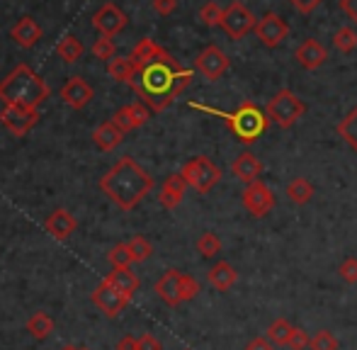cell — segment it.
<instances>
[{
  "instance_id": "1",
  "label": "cell",
  "mask_w": 357,
  "mask_h": 350,
  "mask_svg": "<svg viewBox=\"0 0 357 350\" xmlns=\"http://www.w3.org/2000/svg\"><path fill=\"white\" fill-rule=\"evenodd\" d=\"M195 73L190 68L180 66L168 52L153 63L142 68L132 88L142 98L144 105H149L151 112H163L173 105L175 98L185 93V88L192 83Z\"/></svg>"
},
{
  "instance_id": "2",
  "label": "cell",
  "mask_w": 357,
  "mask_h": 350,
  "mask_svg": "<svg viewBox=\"0 0 357 350\" xmlns=\"http://www.w3.org/2000/svg\"><path fill=\"white\" fill-rule=\"evenodd\" d=\"M100 190L124 212H132L146 195L153 190V178L134 161L124 156L100 178Z\"/></svg>"
},
{
  "instance_id": "3",
  "label": "cell",
  "mask_w": 357,
  "mask_h": 350,
  "mask_svg": "<svg viewBox=\"0 0 357 350\" xmlns=\"http://www.w3.org/2000/svg\"><path fill=\"white\" fill-rule=\"evenodd\" d=\"M190 107L202 109V112L214 114V117H221L226 122V127H229V132L234 134L241 144H245V146L258 142L270 127V119H268V114H265V109L258 107L255 102H250V100L241 102L234 112H224V109H214V107H209V105H199V102H190Z\"/></svg>"
},
{
  "instance_id": "4",
  "label": "cell",
  "mask_w": 357,
  "mask_h": 350,
  "mask_svg": "<svg viewBox=\"0 0 357 350\" xmlns=\"http://www.w3.org/2000/svg\"><path fill=\"white\" fill-rule=\"evenodd\" d=\"M47 98H49V86L27 63L15 66V71L8 73L0 81V100H3V105H22V107L37 109Z\"/></svg>"
},
{
  "instance_id": "5",
  "label": "cell",
  "mask_w": 357,
  "mask_h": 350,
  "mask_svg": "<svg viewBox=\"0 0 357 350\" xmlns=\"http://www.w3.org/2000/svg\"><path fill=\"white\" fill-rule=\"evenodd\" d=\"M306 112V105L301 102V98H296L294 90L282 88L270 98V102L265 105V114H268L270 124H278L280 129H289L296 124V119H301Z\"/></svg>"
},
{
  "instance_id": "6",
  "label": "cell",
  "mask_w": 357,
  "mask_h": 350,
  "mask_svg": "<svg viewBox=\"0 0 357 350\" xmlns=\"http://www.w3.org/2000/svg\"><path fill=\"white\" fill-rule=\"evenodd\" d=\"M180 173L185 175V180H188L190 188H195L199 195H207L209 190H212L214 185L221 180V168L216 166L212 158H207V156L190 158Z\"/></svg>"
},
{
  "instance_id": "7",
  "label": "cell",
  "mask_w": 357,
  "mask_h": 350,
  "mask_svg": "<svg viewBox=\"0 0 357 350\" xmlns=\"http://www.w3.org/2000/svg\"><path fill=\"white\" fill-rule=\"evenodd\" d=\"M241 202H243L245 212L255 219H263L273 212L275 207V192L263 183V180H255V183L245 185L243 192H241Z\"/></svg>"
},
{
  "instance_id": "8",
  "label": "cell",
  "mask_w": 357,
  "mask_h": 350,
  "mask_svg": "<svg viewBox=\"0 0 357 350\" xmlns=\"http://www.w3.org/2000/svg\"><path fill=\"white\" fill-rule=\"evenodd\" d=\"M255 24H258L255 15L250 13V10L245 8L243 3H238V0H234L229 8H224L221 27H224V32L229 34L231 39H243L248 32H253Z\"/></svg>"
},
{
  "instance_id": "9",
  "label": "cell",
  "mask_w": 357,
  "mask_h": 350,
  "mask_svg": "<svg viewBox=\"0 0 357 350\" xmlns=\"http://www.w3.org/2000/svg\"><path fill=\"white\" fill-rule=\"evenodd\" d=\"M39 122V109L22 107V105H5L0 109V124L8 129L13 137H24L29 129Z\"/></svg>"
},
{
  "instance_id": "10",
  "label": "cell",
  "mask_w": 357,
  "mask_h": 350,
  "mask_svg": "<svg viewBox=\"0 0 357 350\" xmlns=\"http://www.w3.org/2000/svg\"><path fill=\"white\" fill-rule=\"evenodd\" d=\"M229 66H231V59L226 56L224 49L214 47V44L202 49V52L197 54V59H195V68H197L207 81H219V78L229 71Z\"/></svg>"
},
{
  "instance_id": "11",
  "label": "cell",
  "mask_w": 357,
  "mask_h": 350,
  "mask_svg": "<svg viewBox=\"0 0 357 350\" xmlns=\"http://www.w3.org/2000/svg\"><path fill=\"white\" fill-rule=\"evenodd\" d=\"M287 34H289V24L278 13H265L255 24V37L268 49H278L287 39Z\"/></svg>"
},
{
  "instance_id": "12",
  "label": "cell",
  "mask_w": 357,
  "mask_h": 350,
  "mask_svg": "<svg viewBox=\"0 0 357 350\" xmlns=\"http://www.w3.org/2000/svg\"><path fill=\"white\" fill-rule=\"evenodd\" d=\"M93 304L95 307H100L105 314H107L109 319H114V317H119V314L127 309V304H129V297L127 294H122L117 287H112L109 282H100L98 287L93 289Z\"/></svg>"
},
{
  "instance_id": "13",
  "label": "cell",
  "mask_w": 357,
  "mask_h": 350,
  "mask_svg": "<svg viewBox=\"0 0 357 350\" xmlns=\"http://www.w3.org/2000/svg\"><path fill=\"white\" fill-rule=\"evenodd\" d=\"M93 24L102 37H114L127 27V15L114 3H105L98 13L93 15Z\"/></svg>"
},
{
  "instance_id": "14",
  "label": "cell",
  "mask_w": 357,
  "mask_h": 350,
  "mask_svg": "<svg viewBox=\"0 0 357 350\" xmlns=\"http://www.w3.org/2000/svg\"><path fill=\"white\" fill-rule=\"evenodd\" d=\"M149 119H151V109H149V105H144V102L124 105V107H119L117 112L112 114V122L117 124L124 134L144 127Z\"/></svg>"
},
{
  "instance_id": "15",
  "label": "cell",
  "mask_w": 357,
  "mask_h": 350,
  "mask_svg": "<svg viewBox=\"0 0 357 350\" xmlns=\"http://www.w3.org/2000/svg\"><path fill=\"white\" fill-rule=\"evenodd\" d=\"M153 289L168 307H178V304H183V273L175 268L165 270Z\"/></svg>"
},
{
  "instance_id": "16",
  "label": "cell",
  "mask_w": 357,
  "mask_h": 350,
  "mask_svg": "<svg viewBox=\"0 0 357 350\" xmlns=\"http://www.w3.org/2000/svg\"><path fill=\"white\" fill-rule=\"evenodd\" d=\"M188 180H185L183 173H173L163 180L160 185V195H158V202L163 204L165 209H175L180 202L185 199V192H188Z\"/></svg>"
},
{
  "instance_id": "17",
  "label": "cell",
  "mask_w": 357,
  "mask_h": 350,
  "mask_svg": "<svg viewBox=\"0 0 357 350\" xmlns=\"http://www.w3.org/2000/svg\"><path fill=\"white\" fill-rule=\"evenodd\" d=\"M294 56L306 71H316V68H321L328 61V52H326L324 44L316 42V39H304V42L296 47Z\"/></svg>"
},
{
  "instance_id": "18",
  "label": "cell",
  "mask_w": 357,
  "mask_h": 350,
  "mask_svg": "<svg viewBox=\"0 0 357 350\" xmlns=\"http://www.w3.org/2000/svg\"><path fill=\"white\" fill-rule=\"evenodd\" d=\"M44 229H47L49 236L56 238V241H66L75 229H78V222H75V217L68 209H54L47 217V222H44Z\"/></svg>"
},
{
  "instance_id": "19",
  "label": "cell",
  "mask_w": 357,
  "mask_h": 350,
  "mask_svg": "<svg viewBox=\"0 0 357 350\" xmlns=\"http://www.w3.org/2000/svg\"><path fill=\"white\" fill-rule=\"evenodd\" d=\"M61 100L68 105V107L83 109L85 105H88L90 100H93V88H90L88 83H85L80 76H73V78H68V81L63 83Z\"/></svg>"
},
{
  "instance_id": "20",
  "label": "cell",
  "mask_w": 357,
  "mask_h": 350,
  "mask_svg": "<svg viewBox=\"0 0 357 350\" xmlns=\"http://www.w3.org/2000/svg\"><path fill=\"white\" fill-rule=\"evenodd\" d=\"M231 175H234L236 180H241V183L250 185V183H255V180H260V175H263V163H260V158L255 156V153L243 151L231 163Z\"/></svg>"
},
{
  "instance_id": "21",
  "label": "cell",
  "mask_w": 357,
  "mask_h": 350,
  "mask_svg": "<svg viewBox=\"0 0 357 350\" xmlns=\"http://www.w3.org/2000/svg\"><path fill=\"white\" fill-rule=\"evenodd\" d=\"M10 37H13L15 44H20L22 49H32L34 44L42 39V27H39L34 17H22L15 22L13 29H10Z\"/></svg>"
},
{
  "instance_id": "22",
  "label": "cell",
  "mask_w": 357,
  "mask_h": 350,
  "mask_svg": "<svg viewBox=\"0 0 357 350\" xmlns=\"http://www.w3.org/2000/svg\"><path fill=\"white\" fill-rule=\"evenodd\" d=\"M236 280H238V273H236L234 265L226 263V261L214 263L207 273V282L212 284L214 289H219V292H229V289L236 284Z\"/></svg>"
},
{
  "instance_id": "23",
  "label": "cell",
  "mask_w": 357,
  "mask_h": 350,
  "mask_svg": "<svg viewBox=\"0 0 357 350\" xmlns=\"http://www.w3.org/2000/svg\"><path fill=\"white\" fill-rule=\"evenodd\" d=\"M105 282H109L112 287H117L122 294H127L129 299L134 297V292L139 289V277L137 273H134L132 268H112V273H107V277H105Z\"/></svg>"
},
{
  "instance_id": "24",
  "label": "cell",
  "mask_w": 357,
  "mask_h": 350,
  "mask_svg": "<svg viewBox=\"0 0 357 350\" xmlns=\"http://www.w3.org/2000/svg\"><path fill=\"white\" fill-rule=\"evenodd\" d=\"M93 142L98 144V149H102V151H112V149H117L119 144L124 142V132L109 119V122H102L98 129H95Z\"/></svg>"
},
{
  "instance_id": "25",
  "label": "cell",
  "mask_w": 357,
  "mask_h": 350,
  "mask_svg": "<svg viewBox=\"0 0 357 350\" xmlns=\"http://www.w3.org/2000/svg\"><path fill=\"white\" fill-rule=\"evenodd\" d=\"M165 54V49H160L158 44L153 42V39H142V42L137 44V47H134V52H132V61H134V66L139 68V71H142V68H146L149 66V63H153L155 59H160Z\"/></svg>"
},
{
  "instance_id": "26",
  "label": "cell",
  "mask_w": 357,
  "mask_h": 350,
  "mask_svg": "<svg viewBox=\"0 0 357 350\" xmlns=\"http://www.w3.org/2000/svg\"><path fill=\"white\" fill-rule=\"evenodd\" d=\"M107 76L114 78V81H119V83H129V86H132L139 76V68L134 66V61L129 56L127 59H112V61L107 63Z\"/></svg>"
},
{
  "instance_id": "27",
  "label": "cell",
  "mask_w": 357,
  "mask_h": 350,
  "mask_svg": "<svg viewBox=\"0 0 357 350\" xmlns=\"http://www.w3.org/2000/svg\"><path fill=\"white\" fill-rule=\"evenodd\" d=\"M287 197H289L291 204L301 207V204H309L311 197H314V185L306 178H294L287 183Z\"/></svg>"
},
{
  "instance_id": "28",
  "label": "cell",
  "mask_w": 357,
  "mask_h": 350,
  "mask_svg": "<svg viewBox=\"0 0 357 350\" xmlns=\"http://www.w3.org/2000/svg\"><path fill=\"white\" fill-rule=\"evenodd\" d=\"M27 331H29V336H32L34 341H47V338L54 333V319L49 317V314H44V312L32 314V317H29V321H27Z\"/></svg>"
},
{
  "instance_id": "29",
  "label": "cell",
  "mask_w": 357,
  "mask_h": 350,
  "mask_svg": "<svg viewBox=\"0 0 357 350\" xmlns=\"http://www.w3.org/2000/svg\"><path fill=\"white\" fill-rule=\"evenodd\" d=\"M294 331H296V326H291L287 319H275L268 326V331H265V336H268V341L273 343V346H289Z\"/></svg>"
},
{
  "instance_id": "30",
  "label": "cell",
  "mask_w": 357,
  "mask_h": 350,
  "mask_svg": "<svg viewBox=\"0 0 357 350\" xmlns=\"http://www.w3.org/2000/svg\"><path fill=\"white\" fill-rule=\"evenodd\" d=\"M56 54L61 61L75 63V61H80V56H83V44H80V39L75 37V34H66V37L59 42Z\"/></svg>"
},
{
  "instance_id": "31",
  "label": "cell",
  "mask_w": 357,
  "mask_h": 350,
  "mask_svg": "<svg viewBox=\"0 0 357 350\" xmlns=\"http://www.w3.org/2000/svg\"><path fill=\"white\" fill-rule=\"evenodd\" d=\"M338 137H343V142L357 151V107L350 109L338 122Z\"/></svg>"
},
{
  "instance_id": "32",
  "label": "cell",
  "mask_w": 357,
  "mask_h": 350,
  "mask_svg": "<svg viewBox=\"0 0 357 350\" xmlns=\"http://www.w3.org/2000/svg\"><path fill=\"white\" fill-rule=\"evenodd\" d=\"M197 253L202 258H214L221 253V238L212 231H204L202 236L197 238Z\"/></svg>"
},
{
  "instance_id": "33",
  "label": "cell",
  "mask_w": 357,
  "mask_h": 350,
  "mask_svg": "<svg viewBox=\"0 0 357 350\" xmlns=\"http://www.w3.org/2000/svg\"><path fill=\"white\" fill-rule=\"evenodd\" d=\"M333 47L338 49L340 54H350L355 52L357 47V34L353 27H340L338 32L333 34Z\"/></svg>"
},
{
  "instance_id": "34",
  "label": "cell",
  "mask_w": 357,
  "mask_h": 350,
  "mask_svg": "<svg viewBox=\"0 0 357 350\" xmlns=\"http://www.w3.org/2000/svg\"><path fill=\"white\" fill-rule=\"evenodd\" d=\"M221 17H224V8H219V3H214V0H209V3H204L199 8V22L204 27H219Z\"/></svg>"
},
{
  "instance_id": "35",
  "label": "cell",
  "mask_w": 357,
  "mask_h": 350,
  "mask_svg": "<svg viewBox=\"0 0 357 350\" xmlns=\"http://www.w3.org/2000/svg\"><path fill=\"white\" fill-rule=\"evenodd\" d=\"M107 261L112 263V268H132L134 258H132V251H129L127 243H117V246L109 248Z\"/></svg>"
},
{
  "instance_id": "36",
  "label": "cell",
  "mask_w": 357,
  "mask_h": 350,
  "mask_svg": "<svg viewBox=\"0 0 357 350\" xmlns=\"http://www.w3.org/2000/svg\"><path fill=\"white\" fill-rule=\"evenodd\" d=\"M127 246H129V251H132L134 263H146L151 256H153V246H151L144 236H134Z\"/></svg>"
},
{
  "instance_id": "37",
  "label": "cell",
  "mask_w": 357,
  "mask_h": 350,
  "mask_svg": "<svg viewBox=\"0 0 357 350\" xmlns=\"http://www.w3.org/2000/svg\"><path fill=\"white\" fill-rule=\"evenodd\" d=\"M93 56L107 63L112 61V59H117V47H114L112 37H100L98 42L93 44Z\"/></svg>"
},
{
  "instance_id": "38",
  "label": "cell",
  "mask_w": 357,
  "mask_h": 350,
  "mask_svg": "<svg viewBox=\"0 0 357 350\" xmlns=\"http://www.w3.org/2000/svg\"><path fill=\"white\" fill-rule=\"evenodd\" d=\"M309 348L311 350H338L340 343H338V338H335L331 331H319L314 338H311Z\"/></svg>"
},
{
  "instance_id": "39",
  "label": "cell",
  "mask_w": 357,
  "mask_h": 350,
  "mask_svg": "<svg viewBox=\"0 0 357 350\" xmlns=\"http://www.w3.org/2000/svg\"><path fill=\"white\" fill-rule=\"evenodd\" d=\"M338 275L348 284H357V258H345L338 268Z\"/></svg>"
},
{
  "instance_id": "40",
  "label": "cell",
  "mask_w": 357,
  "mask_h": 350,
  "mask_svg": "<svg viewBox=\"0 0 357 350\" xmlns=\"http://www.w3.org/2000/svg\"><path fill=\"white\" fill-rule=\"evenodd\" d=\"M197 294H199V282L192 275L183 273V302H192Z\"/></svg>"
},
{
  "instance_id": "41",
  "label": "cell",
  "mask_w": 357,
  "mask_h": 350,
  "mask_svg": "<svg viewBox=\"0 0 357 350\" xmlns=\"http://www.w3.org/2000/svg\"><path fill=\"white\" fill-rule=\"evenodd\" d=\"M309 343H311V338H309V333L304 331V328H296L294 331V336H291V341H289V350H306L309 348Z\"/></svg>"
},
{
  "instance_id": "42",
  "label": "cell",
  "mask_w": 357,
  "mask_h": 350,
  "mask_svg": "<svg viewBox=\"0 0 357 350\" xmlns=\"http://www.w3.org/2000/svg\"><path fill=\"white\" fill-rule=\"evenodd\" d=\"M151 5H153V10L158 15H173L175 10H178V0H151Z\"/></svg>"
},
{
  "instance_id": "43",
  "label": "cell",
  "mask_w": 357,
  "mask_h": 350,
  "mask_svg": "<svg viewBox=\"0 0 357 350\" xmlns=\"http://www.w3.org/2000/svg\"><path fill=\"white\" fill-rule=\"evenodd\" d=\"M139 350H163V343L153 333H142L139 336Z\"/></svg>"
},
{
  "instance_id": "44",
  "label": "cell",
  "mask_w": 357,
  "mask_h": 350,
  "mask_svg": "<svg viewBox=\"0 0 357 350\" xmlns=\"http://www.w3.org/2000/svg\"><path fill=\"white\" fill-rule=\"evenodd\" d=\"M289 3L294 5V10H299L301 15H309V13H314L324 0H289Z\"/></svg>"
},
{
  "instance_id": "45",
  "label": "cell",
  "mask_w": 357,
  "mask_h": 350,
  "mask_svg": "<svg viewBox=\"0 0 357 350\" xmlns=\"http://www.w3.org/2000/svg\"><path fill=\"white\" fill-rule=\"evenodd\" d=\"M243 350H275V346L268 341V336H255V338H250V341L245 343Z\"/></svg>"
},
{
  "instance_id": "46",
  "label": "cell",
  "mask_w": 357,
  "mask_h": 350,
  "mask_svg": "<svg viewBox=\"0 0 357 350\" xmlns=\"http://www.w3.org/2000/svg\"><path fill=\"white\" fill-rule=\"evenodd\" d=\"M117 350H139V338H134L132 333H127V336H122L117 341Z\"/></svg>"
},
{
  "instance_id": "47",
  "label": "cell",
  "mask_w": 357,
  "mask_h": 350,
  "mask_svg": "<svg viewBox=\"0 0 357 350\" xmlns=\"http://www.w3.org/2000/svg\"><path fill=\"white\" fill-rule=\"evenodd\" d=\"M340 8H343V13L348 15L350 20H355V24H357V0H340Z\"/></svg>"
},
{
  "instance_id": "48",
  "label": "cell",
  "mask_w": 357,
  "mask_h": 350,
  "mask_svg": "<svg viewBox=\"0 0 357 350\" xmlns=\"http://www.w3.org/2000/svg\"><path fill=\"white\" fill-rule=\"evenodd\" d=\"M61 350H78V348H73V346H66V348H61Z\"/></svg>"
},
{
  "instance_id": "49",
  "label": "cell",
  "mask_w": 357,
  "mask_h": 350,
  "mask_svg": "<svg viewBox=\"0 0 357 350\" xmlns=\"http://www.w3.org/2000/svg\"><path fill=\"white\" fill-rule=\"evenodd\" d=\"M78 350H90V348H78Z\"/></svg>"
}]
</instances>
